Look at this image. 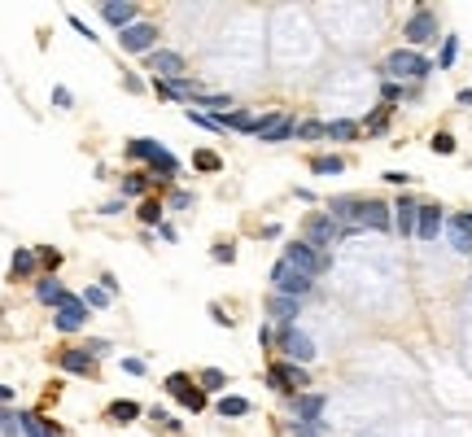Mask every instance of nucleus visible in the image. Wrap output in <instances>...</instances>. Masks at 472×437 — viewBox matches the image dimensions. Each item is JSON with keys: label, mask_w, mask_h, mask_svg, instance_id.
<instances>
[{"label": "nucleus", "mask_w": 472, "mask_h": 437, "mask_svg": "<svg viewBox=\"0 0 472 437\" xmlns=\"http://www.w3.org/2000/svg\"><path fill=\"white\" fill-rule=\"evenodd\" d=\"M153 92L162 96V101H180V96H184V92H175V88L167 84V79H153Z\"/></svg>", "instance_id": "obj_40"}, {"label": "nucleus", "mask_w": 472, "mask_h": 437, "mask_svg": "<svg viewBox=\"0 0 472 437\" xmlns=\"http://www.w3.org/2000/svg\"><path fill=\"white\" fill-rule=\"evenodd\" d=\"M105 415L114 420V424H136V420H140V407H136V402H127V398H114L109 407H105Z\"/></svg>", "instance_id": "obj_23"}, {"label": "nucleus", "mask_w": 472, "mask_h": 437, "mask_svg": "<svg viewBox=\"0 0 472 437\" xmlns=\"http://www.w3.org/2000/svg\"><path fill=\"white\" fill-rule=\"evenodd\" d=\"M293 132H298V118H293V114H284V109L258 114V140H267V144H280V140H289Z\"/></svg>", "instance_id": "obj_9"}, {"label": "nucleus", "mask_w": 472, "mask_h": 437, "mask_svg": "<svg viewBox=\"0 0 472 437\" xmlns=\"http://www.w3.org/2000/svg\"><path fill=\"white\" fill-rule=\"evenodd\" d=\"M223 385H227V376H223L219 367H206L201 371V390H223Z\"/></svg>", "instance_id": "obj_35"}, {"label": "nucleus", "mask_w": 472, "mask_h": 437, "mask_svg": "<svg viewBox=\"0 0 472 437\" xmlns=\"http://www.w3.org/2000/svg\"><path fill=\"white\" fill-rule=\"evenodd\" d=\"M293 437H315V433L306 429V424H293Z\"/></svg>", "instance_id": "obj_48"}, {"label": "nucleus", "mask_w": 472, "mask_h": 437, "mask_svg": "<svg viewBox=\"0 0 472 437\" xmlns=\"http://www.w3.org/2000/svg\"><path fill=\"white\" fill-rule=\"evenodd\" d=\"M284 263L293 267V271H302V276H323V271H328L333 267V258L328 254H323V250H315V245H306V240H289V245H284Z\"/></svg>", "instance_id": "obj_4"}, {"label": "nucleus", "mask_w": 472, "mask_h": 437, "mask_svg": "<svg viewBox=\"0 0 472 437\" xmlns=\"http://www.w3.org/2000/svg\"><path fill=\"white\" fill-rule=\"evenodd\" d=\"M389 114H394V109H389V105H381V109H372V118H367L363 127H367V132H385V127H389Z\"/></svg>", "instance_id": "obj_34"}, {"label": "nucleus", "mask_w": 472, "mask_h": 437, "mask_svg": "<svg viewBox=\"0 0 472 437\" xmlns=\"http://www.w3.org/2000/svg\"><path fill=\"white\" fill-rule=\"evenodd\" d=\"M328 215L341 223V228H376V232L394 228V210H389L381 197H350V192H341V197L328 201Z\"/></svg>", "instance_id": "obj_1"}, {"label": "nucleus", "mask_w": 472, "mask_h": 437, "mask_svg": "<svg viewBox=\"0 0 472 437\" xmlns=\"http://www.w3.org/2000/svg\"><path fill=\"white\" fill-rule=\"evenodd\" d=\"M459 219H464V223H468V228H472V210H464V215H459Z\"/></svg>", "instance_id": "obj_50"}, {"label": "nucleus", "mask_w": 472, "mask_h": 437, "mask_svg": "<svg viewBox=\"0 0 472 437\" xmlns=\"http://www.w3.org/2000/svg\"><path fill=\"white\" fill-rule=\"evenodd\" d=\"M84 319H88L84 298L66 293V302H61V306H57V315H53V328H57V332H79V328H84Z\"/></svg>", "instance_id": "obj_11"}, {"label": "nucleus", "mask_w": 472, "mask_h": 437, "mask_svg": "<svg viewBox=\"0 0 472 437\" xmlns=\"http://www.w3.org/2000/svg\"><path fill=\"white\" fill-rule=\"evenodd\" d=\"M57 367L70 371V376H96V363H92L88 350H61L57 354Z\"/></svg>", "instance_id": "obj_18"}, {"label": "nucleus", "mask_w": 472, "mask_h": 437, "mask_svg": "<svg viewBox=\"0 0 472 437\" xmlns=\"http://www.w3.org/2000/svg\"><path fill=\"white\" fill-rule=\"evenodd\" d=\"M144 188H149L144 175H127V180H123V197H140L144 201Z\"/></svg>", "instance_id": "obj_31"}, {"label": "nucleus", "mask_w": 472, "mask_h": 437, "mask_svg": "<svg viewBox=\"0 0 472 437\" xmlns=\"http://www.w3.org/2000/svg\"><path fill=\"white\" fill-rule=\"evenodd\" d=\"M36 258L48 267V271H57L61 267V250H53V245H44V250H36Z\"/></svg>", "instance_id": "obj_36"}, {"label": "nucleus", "mask_w": 472, "mask_h": 437, "mask_svg": "<svg viewBox=\"0 0 472 437\" xmlns=\"http://www.w3.org/2000/svg\"><path fill=\"white\" fill-rule=\"evenodd\" d=\"M127 158H132V162H149L153 175H162V180H175V175H180V162H175V153L162 149V144L149 140V136L127 140Z\"/></svg>", "instance_id": "obj_2"}, {"label": "nucleus", "mask_w": 472, "mask_h": 437, "mask_svg": "<svg viewBox=\"0 0 472 437\" xmlns=\"http://www.w3.org/2000/svg\"><path fill=\"white\" fill-rule=\"evenodd\" d=\"M119 44H123V53H144L149 57L153 44H158V26L153 22H136V26L119 31Z\"/></svg>", "instance_id": "obj_10"}, {"label": "nucleus", "mask_w": 472, "mask_h": 437, "mask_svg": "<svg viewBox=\"0 0 472 437\" xmlns=\"http://www.w3.org/2000/svg\"><path fill=\"white\" fill-rule=\"evenodd\" d=\"M210 315H215V323H219V328H232V319H227V311H223V306L215 302V306H210Z\"/></svg>", "instance_id": "obj_45"}, {"label": "nucleus", "mask_w": 472, "mask_h": 437, "mask_svg": "<svg viewBox=\"0 0 472 437\" xmlns=\"http://www.w3.org/2000/svg\"><path fill=\"white\" fill-rule=\"evenodd\" d=\"M416 219H420V201L411 197V192H402V197L394 201V228L402 236H416Z\"/></svg>", "instance_id": "obj_16"}, {"label": "nucleus", "mask_w": 472, "mask_h": 437, "mask_svg": "<svg viewBox=\"0 0 472 437\" xmlns=\"http://www.w3.org/2000/svg\"><path fill=\"white\" fill-rule=\"evenodd\" d=\"M341 236H346V228H341L333 215H311L302 223V240H306V245H315V250H323V254H328Z\"/></svg>", "instance_id": "obj_8"}, {"label": "nucleus", "mask_w": 472, "mask_h": 437, "mask_svg": "<svg viewBox=\"0 0 472 437\" xmlns=\"http://www.w3.org/2000/svg\"><path fill=\"white\" fill-rule=\"evenodd\" d=\"M271 289H275L280 298H298V302H302V298L315 289V280L302 276V271H293L284 258H275V263H271Z\"/></svg>", "instance_id": "obj_7"}, {"label": "nucleus", "mask_w": 472, "mask_h": 437, "mask_svg": "<svg viewBox=\"0 0 472 437\" xmlns=\"http://www.w3.org/2000/svg\"><path fill=\"white\" fill-rule=\"evenodd\" d=\"M446 228V215H442V206L437 201H420V219H416V236L420 240H437Z\"/></svg>", "instance_id": "obj_12"}, {"label": "nucleus", "mask_w": 472, "mask_h": 437, "mask_svg": "<svg viewBox=\"0 0 472 437\" xmlns=\"http://www.w3.org/2000/svg\"><path fill=\"white\" fill-rule=\"evenodd\" d=\"M53 105H61V109H70V105H75V96H70L66 88H53Z\"/></svg>", "instance_id": "obj_43"}, {"label": "nucleus", "mask_w": 472, "mask_h": 437, "mask_svg": "<svg viewBox=\"0 0 472 437\" xmlns=\"http://www.w3.org/2000/svg\"><path fill=\"white\" fill-rule=\"evenodd\" d=\"M13 398V390H9V385H0V402H9Z\"/></svg>", "instance_id": "obj_49"}, {"label": "nucleus", "mask_w": 472, "mask_h": 437, "mask_svg": "<svg viewBox=\"0 0 472 437\" xmlns=\"http://www.w3.org/2000/svg\"><path fill=\"white\" fill-rule=\"evenodd\" d=\"M433 153H442V158H446V153H455V140H450V132H437V136H433Z\"/></svg>", "instance_id": "obj_39"}, {"label": "nucleus", "mask_w": 472, "mask_h": 437, "mask_svg": "<svg viewBox=\"0 0 472 437\" xmlns=\"http://www.w3.org/2000/svg\"><path fill=\"white\" fill-rule=\"evenodd\" d=\"M223 132H254L258 136V114H250V109H223V114H210Z\"/></svg>", "instance_id": "obj_17"}, {"label": "nucleus", "mask_w": 472, "mask_h": 437, "mask_svg": "<svg viewBox=\"0 0 472 437\" xmlns=\"http://www.w3.org/2000/svg\"><path fill=\"white\" fill-rule=\"evenodd\" d=\"M101 18H105L109 26L127 31V26L140 22V5H132V0H105V5H101Z\"/></svg>", "instance_id": "obj_15"}, {"label": "nucleus", "mask_w": 472, "mask_h": 437, "mask_svg": "<svg viewBox=\"0 0 472 437\" xmlns=\"http://www.w3.org/2000/svg\"><path fill=\"white\" fill-rule=\"evenodd\" d=\"M123 371L127 376H144V359H123Z\"/></svg>", "instance_id": "obj_44"}, {"label": "nucleus", "mask_w": 472, "mask_h": 437, "mask_svg": "<svg viewBox=\"0 0 472 437\" xmlns=\"http://www.w3.org/2000/svg\"><path fill=\"white\" fill-rule=\"evenodd\" d=\"M215 263H223V267H227V263H236V250L227 245V240H219V245H215Z\"/></svg>", "instance_id": "obj_41"}, {"label": "nucleus", "mask_w": 472, "mask_h": 437, "mask_svg": "<svg viewBox=\"0 0 472 437\" xmlns=\"http://www.w3.org/2000/svg\"><path fill=\"white\" fill-rule=\"evenodd\" d=\"M267 385L275 394H284V398H298V394H306V385H311V376H306V367H298V363H284V359H275L271 367H267Z\"/></svg>", "instance_id": "obj_5"}, {"label": "nucleus", "mask_w": 472, "mask_h": 437, "mask_svg": "<svg viewBox=\"0 0 472 437\" xmlns=\"http://www.w3.org/2000/svg\"><path fill=\"white\" fill-rule=\"evenodd\" d=\"M455 57H459V40L450 36V40L442 44V53H437V66H442V70H450V66H455Z\"/></svg>", "instance_id": "obj_32"}, {"label": "nucleus", "mask_w": 472, "mask_h": 437, "mask_svg": "<svg viewBox=\"0 0 472 437\" xmlns=\"http://www.w3.org/2000/svg\"><path fill=\"white\" fill-rule=\"evenodd\" d=\"M36 250H13V263H9V271L13 276H31V271H36Z\"/></svg>", "instance_id": "obj_25"}, {"label": "nucleus", "mask_w": 472, "mask_h": 437, "mask_svg": "<svg viewBox=\"0 0 472 437\" xmlns=\"http://www.w3.org/2000/svg\"><path fill=\"white\" fill-rule=\"evenodd\" d=\"M192 167H197V171H219L223 162H219V153H197V158H192Z\"/></svg>", "instance_id": "obj_38"}, {"label": "nucleus", "mask_w": 472, "mask_h": 437, "mask_svg": "<svg viewBox=\"0 0 472 437\" xmlns=\"http://www.w3.org/2000/svg\"><path fill=\"white\" fill-rule=\"evenodd\" d=\"M298 136L302 140H319V136H328V127H323L319 118H306V123H298Z\"/></svg>", "instance_id": "obj_33"}, {"label": "nucleus", "mask_w": 472, "mask_h": 437, "mask_svg": "<svg viewBox=\"0 0 472 437\" xmlns=\"http://www.w3.org/2000/svg\"><path fill=\"white\" fill-rule=\"evenodd\" d=\"M18 424H22V437H57V424H48V420L31 415V411L18 415Z\"/></svg>", "instance_id": "obj_24"}, {"label": "nucleus", "mask_w": 472, "mask_h": 437, "mask_svg": "<svg viewBox=\"0 0 472 437\" xmlns=\"http://www.w3.org/2000/svg\"><path fill=\"white\" fill-rule=\"evenodd\" d=\"M354 136H359V123H350V118L328 123V140H354Z\"/></svg>", "instance_id": "obj_28"}, {"label": "nucleus", "mask_w": 472, "mask_h": 437, "mask_svg": "<svg viewBox=\"0 0 472 437\" xmlns=\"http://www.w3.org/2000/svg\"><path fill=\"white\" fill-rule=\"evenodd\" d=\"M144 66L158 70V75H167V84L184 79V57H180V53H171V48H153V53L144 57Z\"/></svg>", "instance_id": "obj_14"}, {"label": "nucleus", "mask_w": 472, "mask_h": 437, "mask_svg": "<svg viewBox=\"0 0 472 437\" xmlns=\"http://www.w3.org/2000/svg\"><path fill=\"white\" fill-rule=\"evenodd\" d=\"M275 342H280V354H284V363H298L306 367L315 359V342L306 337L298 323H284V328H275Z\"/></svg>", "instance_id": "obj_6"}, {"label": "nucleus", "mask_w": 472, "mask_h": 437, "mask_svg": "<svg viewBox=\"0 0 472 437\" xmlns=\"http://www.w3.org/2000/svg\"><path fill=\"white\" fill-rule=\"evenodd\" d=\"M158 236H162V240H180V232H175L171 223H162V228H158Z\"/></svg>", "instance_id": "obj_47"}, {"label": "nucleus", "mask_w": 472, "mask_h": 437, "mask_svg": "<svg viewBox=\"0 0 472 437\" xmlns=\"http://www.w3.org/2000/svg\"><path fill=\"white\" fill-rule=\"evenodd\" d=\"M442 232H446V240H450V250H455V254H472V228H468L459 215H450Z\"/></svg>", "instance_id": "obj_21"}, {"label": "nucleus", "mask_w": 472, "mask_h": 437, "mask_svg": "<svg viewBox=\"0 0 472 437\" xmlns=\"http://www.w3.org/2000/svg\"><path fill=\"white\" fill-rule=\"evenodd\" d=\"M433 36H437V13L433 9H416L411 18H406V44L416 48V44H429Z\"/></svg>", "instance_id": "obj_13"}, {"label": "nucleus", "mask_w": 472, "mask_h": 437, "mask_svg": "<svg viewBox=\"0 0 472 437\" xmlns=\"http://www.w3.org/2000/svg\"><path fill=\"white\" fill-rule=\"evenodd\" d=\"M323 394H298L293 398V415H298V424H319V415H323Z\"/></svg>", "instance_id": "obj_19"}, {"label": "nucleus", "mask_w": 472, "mask_h": 437, "mask_svg": "<svg viewBox=\"0 0 472 437\" xmlns=\"http://www.w3.org/2000/svg\"><path fill=\"white\" fill-rule=\"evenodd\" d=\"M84 306H96V311H101V306H109V293H105V289H88V293H84Z\"/></svg>", "instance_id": "obj_37"}, {"label": "nucleus", "mask_w": 472, "mask_h": 437, "mask_svg": "<svg viewBox=\"0 0 472 437\" xmlns=\"http://www.w3.org/2000/svg\"><path fill=\"white\" fill-rule=\"evenodd\" d=\"M250 411V398H219V415H227V420H232V415H245Z\"/></svg>", "instance_id": "obj_29"}, {"label": "nucleus", "mask_w": 472, "mask_h": 437, "mask_svg": "<svg viewBox=\"0 0 472 437\" xmlns=\"http://www.w3.org/2000/svg\"><path fill=\"white\" fill-rule=\"evenodd\" d=\"M36 298H40L44 306H53V311H57V306L66 302V289H61V280H57V276H44V280L36 284Z\"/></svg>", "instance_id": "obj_22"}, {"label": "nucleus", "mask_w": 472, "mask_h": 437, "mask_svg": "<svg viewBox=\"0 0 472 437\" xmlns=\"http://www.w3.org/2000/svg\"><path fill=\"white\" fill-rule=\"evenodd\" d=\"M171 206H175V210H188V206H192V197H188V192H175Z\"/></svg>", "instance_id": "obj_46"}, {"label": "nucleus", "mask_w": 472, "mask_h": 437, "mask_svg": "<svg viewBox=\"0 0 472 437\" xmlns=\"http://www.w3.org/2000/svg\"><path fill=\"white\" fill-rule=\"evenodd\" d=\"M192 390V376H188V371H171V376H167V394L171 398H184Z\"/></svg>", "instance_id": "obj_27"}, {"label": "nucleus", "mask_w": 472, "mask_h": 437, "mask_svg": "<svg viewBox=\"0 0 472 437\" xmlns=\"http://www.w3.org/2000/svg\"><path fill=\"white\" fill-rule=\"evenodd\" d=\"M267 315L280 323V328H284V323H298L302 302H298V298H280V293H271V298H267Z\"/></svg>", "instance_id": "obj_20"}, {"label": "nucleus", "mask_w": 472, "mask_h": 437, "mask_svg": "<svg viewBox=\"0 0 472 437\" xmlns=\"http://www.w3.org/2000/svg\"><path fill=\"white\" fill-rule=\"evenodd\" d=\"M381 70L389 75V84H394V79H429L433 61L425 53H416V48H394V53L381 61Z\"/></svg>", "instance_id": "obj_3"}, {"label": "nucleus", "mask_w": 472, "mask_h": 437, "mask_svg": "<svg viewBox=\"0 0 472 437\" xmlns=\"http://www.w3.org/2000/svg\"><path fill=\"white\" fill-rule=\"evenodd\" d=\"M136 219H140V223H153V228H162V201H158V197H144V201L136 206Z\"/></svg>", "instance_id": "obj_26"}, {"label": "nucleus", "mask_w": 472, "mask_h": 437, "mask_svg": "<svg viewBox=\"0 0 472 437\" xmlns=\"http://www.w3.org/2000/svg\"><path fill=\"white\" fill-rule=\"evenodd\" d=\"M311 167H315V175H341V171H346V162H341L337 153H328V158H315Z\"/></svg>", "instance_id": "obj_30"}, {"label": "nucleus", "mask_w": 472, "mask_h": 437, "mask_svg": "<svg viewBox=\"0 0 472 437\" xmlns=\"http://www.w3.org/2000/svg\"><path fill=\"white\" fill-rule=\"evenodd\" d=\"M381 96H385V105H394L398 96H402V88H398V84H389V79H385V84H381Z\"/></svg>", "instance_id": "obj_42"}]
</instances>
